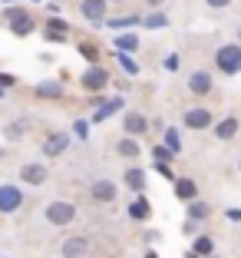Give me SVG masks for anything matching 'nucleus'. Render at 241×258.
Here are the masks:
<instances>
[{
	"instance_id": "obj_4",
	"label": "nucleus",
	"mask_w": 241,
	"mask_h": 258,
	"mask_svg": "<svg viewBox=\"0 0 241 258\" xmlns=\"http://www.w3.org/2000/svg\"><path fill=\"white\" fill-rule=\"evenodd\" d=\"M7 17H10V30H14L17 37L33 33V17L27 14V10H7Z\"/></svg>"
},
{
	"instance_id": "obj_33",
	"label": "nucleus",
	"mask_w": 241,
	"mask_h": 258,
	"mask_svg": "<svg viewBox=\"0 0 241 258\" xmlns=\"http://www.w3.org/2000/svg\"><path fill=\"white\" fill-rule=\"evenodd\" d=\"M145 258H158V255H152V251H149V255H145Z\"/></svg>"
},
{
	"instance_id": "obj_14",
	"label": "nucleus",
	"mask_w": 241,
	"mask_h": 258,
	"mask_svg": "<svg viewBox=\"0 0 241 258\" xmlns=\"http://www.w3.org/2000/svg\"><path fill=\"white\" fill-rule=\"evenodd\" d=\"M234 133H238V119H234V116H228V119H221L218 126H215V136L218 139H231Z\"/></svg>"
},
{
	"instance_id": "obj_24",
	"label": "nucleus",
	"mask_w": 241,
	"mask_h": 258,
	"mask_svg": "<svg viewBox=\"0 0 241 258\" xmlns=\"http://www.w3.org/2000/svg\"><path fill=\"white\" fill-rule=\"evenodd\" d=\"M175 152L169 149V146H155V149H152V159H158V162H166V159H172Z\"/></svg>"
},
{
	"instance_id": "obj_30",
	"label": "nucleus",
	"mask_w": 241,
	"mask_h": 258,
	"mask_svg": "<svg viewBox=\"0 0 241 258\" xmlns=\"http://www.w3.org/2000/svg\"><path fill=\"white\" fill-rule=\"evenodd\" d=\"M225 219H228V222H241V209H228Z\"/></svg>"
},
{
	"instance_id": "obj_5",
	"label": "nucleus",
	"mask_w": 241,
	"mask_h": 258,
	"mask_svg": "<svg viewBox=\"0 0 241 258\" xmlns=\"http://www.w3.org/2000/svg\"><path fill=\"white\" fill-rule=\"evenodd\" d=\"M23 202V192L17 185H0V212H17Z\"/></svg>"
},
{
	"instance_id": "obj_23",
	"label": "nucleus",
	"mask_w": 241,
	"mask_h": 258,
	"mask_svg": "<svg viewBox=\"0 0 241 258\" xmlns=\"http://www.w3.org/2000/svg\"><path fill=\"white\" fill-rule=\"evenodd\" d=\"M37 93H40V96H53V99H56V96H63V90H60L56 83H43Z\"/></svg>"
},
{
	"instance_id": "obj_16",
	"label": "nucleus",
	"mask_w": 241,
	"mask_h": 258,
	"mask_svg": "<svg viewBox=\"0 0 241 258\" xmlns=\"http://www.w3.org/2000/svg\"><path fill=\"white\" fill-rule=\"evenodd\" d=\"M126 182L132 185L136 192H142V189H145V175H142V169H136V166L126 169Z\"/></svg>"
},
{
	"instance_id": "obj_11",
	"label": "nucleus",
	"mask_w": 241,
	"mask_h": 258,
	"mask_svg": "<svg viewBox=\"0 0 241 258\" xmlns=\"http://www.w3.org/2000/svg\"><path fill=\"white\" fill-rule=\"evenodd\" d=\"M86 248H90V242H86V238H79V235L63 242V255H66V258H83Z\"/></svg>"
},
{
	"instance_id": "obj_21",
	"label": "nucleus",
	"mask_w": 241,
	"mask_h": 258,
	"mask_svg": "<svg viewBox=\"0 0 241 258\" xmlns=\"http://www.w3.org/2000/svg\"><path fill=\"white\" fill-rule=\"evenodd\" d=\"M116 43H119V50H136V46H139V37H132V33H122Z\"/></svg>"
},
{
	"instance_id": "obj_3",
	"label": "nucleus",
	"mask_w": 241,
	"mask_h": 258,
	"mask_svg": "<svg viewBox=\"0 0 241 258\" xmlns=\"http://www.w3.org/2000/svg\"><path fill=\"white\" fill-rule=\"evenodd\" d=\"M106 83H109V73H106L103 67H93V70H86V73L79 76V86H83L86 93H96V90H103Z\"/></svg>"
},
{
	"instance_id": "obj_27",
	"label": "nucleus",
	"mask_w": 241,
	"mask_h": 258,
	"mask_svg": "<svg viewBox=\"0 0 241 258\" xmlns=\"http://www.w3.org/2000/svg\"><path fill=\"white\" fill-rule=\"evenodd\" d=\"M119 63H122V70H126L129 76H132V73H139V67H136L132 60H129V53H119Z\"/></svg>"
},
{
	"instance_id": "obj_1",
	"label": "nucleus",
	"mask_w": 241,
	"mask_h": 258,
	"mask_svg": "<svg viewBox=\"0 0 241 258\" xmlns=\"http://www.w3.org/2000/svg\"><path fill=\"white\" fill-rule=\"evenodd\" d=\"M215 63H218V70L221 73H241V46H234V43H228V46H221L218 53H215Z\"/></svg>"
},
{
	"instance_id": "obj_26",
	"label": "nucleus",
	"mask_w": 241,
	"mask_h": 258,
	"mask_svg": "<svg viewBox=\"0 0 241 258\" xmlns=\"http://www.w3.org/2000/svg\"><path fill=\"white\" fill-rule=\"evenodd\" d=\"M211 248H215V242H211V238H198V242H195V251H198V255H211Z\"/></svg>"
},
{
	"instance_id": "obj_22",
	"label": "nucleus",
	"mask_w": 241,
	"mask_h": 258,
	"mask_svg": "<svg viewBox=\"0 0 241 258\" xmlns=\"http://www.w3.org/2000/svg\"><path fill=\"white\" fill-rule=\"evenodd\" d=\"M119 152H122V156H129V159H132V156H139V146L132 143V139H122V143H119Z\"/></svg>"
},
{
	"instance_id": "obj_32",
	"label": "nucleus",
	"mask_w": 241,
	"mask_h": 258,
	"mask_svg": "<svg viewBox=\"0 0 241 258\" xmlns=\"http://www.w3.org/2000/svg\"><path fill=\"white\" fill-rule=\"evenodd\" d=\"M145 4H152V7H158V4H162V0H145Z\"/></svg>"
},
{
	"instance_id": "obj_19",
	"label": "nucleus",
	"mask_w": 241,
	"mask_h": 258,
	"mask_svg": "<svg viewBox=\"0 0 241 258\" xmlns=\"http://www.w3.org/2000/svg\"><path fill=\"white\" fill-rule=\"evenodd\" d=\"M27 126H30L27 119H17V122H10V126H7V139H20L23 133H27Z\"/></svg>"
},
{
	"instance_id": "obj_8",
	"label": "nucleus",
	"mask_w": 241,
	"mask_h": 258,
	"mask_svg": "<svg viewBox=\"0 0 241 258\" xmlns=\"http://www.w3.org/2000/svg\"><path fill=\"white\" fill-rule=\"evenodd\" d=\"M20 179H23L27 185L46 182V166H40V162H30V166H23V169H20Z\"/></svg>"
},
{
	"instance_id": "obj_20",
	"label": "nucleus",
	"mask_w": 241,
	"mask_h": 258,
	"mask_svg": "<svg viewBox=\"0 0 241 258\" xmlns=\"http://www.w3.org/2000/svg\"><path fill=\"white\" fill-rule=\"evenodd\" d=\"M129 215H132V219H149V205H145V199H139V202L129 205Z\"/></svg>"
},
{
	"instance_id": "obj_7",
	"label": "nucleus",
	"mask_w": 241,
	"mask_h": 258,
	"mask_svg": "<svg viewBox=\"0 0 241 258\" xmlns=\"http://www.w3.org/2000/svg\"><path fill=\"white\" fill-rule=\"evenodd\" d=\"M211 86H215V83H211V73H205V70H198V73L189 76V90L195 93V96H208Z\"/></svg>"
},
{
	"instance_id": "obj_17",
	"label": "nucleus",
	"mask_w": 241,
	"mask_h": 258,
	"mask_svg": "<svg viewBox=\"0 0 241 258\" xmlns=\"http://www.w3.org/2000/svg\"><path fill=\"white\" fill-rule=\"evenodd\" d=\"M208 212H211V209H208V202H192V205H189V219H192V222L208 219Z\"/></svg>"
},
{
	"instance_id": "obj_29",
	"label": "nucleus",
	"mask_w": 241,
	"mask_h": 258,
	"mask_svg": "<svg viewBox=\"0 0 241 258\" xmlns=\"http://www.w3.org/2000/svg\"><path fill=\"white\" fill-rule=\"evenodd\" d=\"M132 23H139V17H119V20H113V27H132Z\"/></svg>"
},
{
	"instance_id": "obj_25",
	"label": "nucleus",
	"mask_w": 241,
	"mask_h": 258,
	"mask_svg": "<svg viewBox=\"0 0 241 258\" xmlns=\"http://www.w3.org/2000/svg\"><path fill=\"white\" fill-rule=\"evenodd\" d=\"M166 146H169L172 152H179V149H182V143H179V133H175V129H169V133H166Z\"/></svg>"
},
{
	"instance_id": "obj_6",
	"label": "nucleus",
	"mask_w": 241,
	"mask_h": 258,
	"mask_svg": "<svg viewBox=\"0 0 241 258\" xmlns=\"http://www.w3.org/2000/svg\"><path fill=\"white\" fill-rule=\"evenodd\" d=\"M211 119H215V116H211L205 106H195V109H189V113H185V126H189V129H208Z\"/></svg>"
},
{
	"instance_id": "obj_15",
	"label": "nucleus",
	"mask_w": 241,
	"mask_h": 258,
	"mask_svg": "<svg viewBox=\"0 0 241 258\" xmlns=\"http://www.w3.org/2000/svg\"><path fill=\"white\" fill-rule=\"evenodd\" d=\"M122 122H126V133H136V136H139V133H145V119L139 113H126V119H122Z\"/></svg>"
},
{
	"instance_id": "obj_9",
	"label": "nucleus",
	"mask_w": 241,
	"mask_h": 258,
	"mask_svg": "<svg viewBox=\"0 0 241 258\" xmlns=\"http://www.w3.org/2000/svg\"><path fill=\"white\" fill-rule=\"evenodd\" d=\"M83 17L90 23H103L106 20V0H83Z\"/></svg>"
},
{
	"instance_id": "obj_31",
	"label": "nucleus",
	"mask_w": 241,
	"mask_h": 258,
	"mask_svg": "<svg viewBox=\"0 0 241 258\" xmlns=\"http://www.w3.org/2000/svg\"><path fill=\"white\" fill-rule=\"evenodd\" d=\"M205 4H208V7H215V10H221V7H228L231 0H205Z\"/></svg>"
},
{
	"instance_id": "obj_18",
	"label": "nucleus",
	"mask_w": 241,
	"mask_h": 258,
	"mask_svg": "<svg viewBox=\"0 0 241 258\" xmlns=\"http://www.w3.org/2000/svg\"><path fill=\"white\" fill-rule=\"evenodd\" d=\"M122 106V99H109L106 106H99V113H93V122H103V119H109V113L113 109H119Z\"/></svg>"
},
{
	"instance_id": "obj_2",
	"label": "nucleus",
	"mask_w": 241,
	"mask_h": 258,
	"mask_svg": "<svg viewBox=\"0 0 241 258\" xmlns=\"http://www.w3.org/2000/svg\"><path fill=\"white\" fill-rule=\"evenodd\" d=\"M46 219H50L53 225H69V222L76 219V205H69V202H50V205H46Z\"/></svg>"
},
{
	"instance_id": "obj_13",
	"label": "nucleus",
	"mask_w": 241,
	"mask_h": 258,
	"mask_svg": "<svg viewBox=\"0 0 241 258\" xmlns=\"http://www.w3.org/2000/svg\"><path fill=\"white\" fill-rule=\"evenodd\" d=\"M175 196L182 199V202H195V196H198V189H195V182H192V179H179V182H175Z\"/></svg>"
},
{
	"instance_id": "obj_10",
	"label": "nucleus",
	"mask_w": 241,
	"mask_h": 258,
	"mask_svg": "<svg viewBox=\"0 0 241 258\" xmlns=\"http://www.w3.org/2000/svg\"><path fill=\"white\" fill-rule=\"evenodd\" d=\"M66 146H69V136H66V133H50V136H46V143H43V152H46V156H60Z\"/></svg>"
},
{
	"instance_id": "obj_12",
	"label": "nucleus",
	"mask_w": 241,
	"mask_h": 258,
	"mask_svg": "<svg viewBox=\"0 0 241 258\" xmlns=\"http://www.w3.org/2000/svg\"><path fill=\"white\" fill-rule=\"evenodd\" d=\"M93 199H99V202H113V199H116V185L109 182V179L93 182Z\"/></svg>"
},
{
	"instance_id": "obj_28",
	"label": "nucleus",
	"mask_w": 241,
	"mask_h": 258,
	"mask_svg": "<svg viewBox=\"0 0 241 258\" xmlns=\"http://www.w3.org/2000/svg\"><path fill=\"white\" fill-rule=\"evenodd\" d=\"M145 27H152V30H155V27H166V17H162V14H152V17H145Z\"/></svg>"
}]
</instances>
